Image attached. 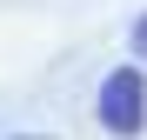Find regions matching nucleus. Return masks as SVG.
Returning <instances> with one entry per match:
<instances>
[{
  "instance_id": "nucleus-2",
  "label": "nucleus",
  "mask_w": 147,
  "mask_h": 140,
  "mask_svg": "<svg viewBox=\"0 0 147 140\" xmlns=\"http://www.w3.org/2000/svg\"><path fill=\"white\" fill-rule=\"evenodd\" d=\"M127 47H134V60H147V13H134V27H127Z\"/></svg>"
},
{
  "instance_id": "nucleus-3",
  "label": "nucleus",
  "mask_w": 147,
  "mask_h": 140,
  "mask_svg": "<svg viewBox=\"0 0 147 140\" xmlns=\"http://www.w3.org/2000/svg\"><path fill=\"white\" fill-rule=\"evenodd\" d=\"M13 140H60V133H13Z\"/></svg>"
},
{
  "instance_id": "nucleus-1",
  "label": "nucleus",
  "mask_w": 147,
  "mask_h": 140,
  "mask_svg": "<svg viewBox=\"0 0 147 140\" xmlns=\"http://www.w3.org/2000/svg\"><path fill=\"white\" fill-rule=\"evenodd\" d=\"M94 120H100L107 140H140L147 133V74H140V60L107 67L100 93H94Z\"/></svg>"
}]
</instances>
